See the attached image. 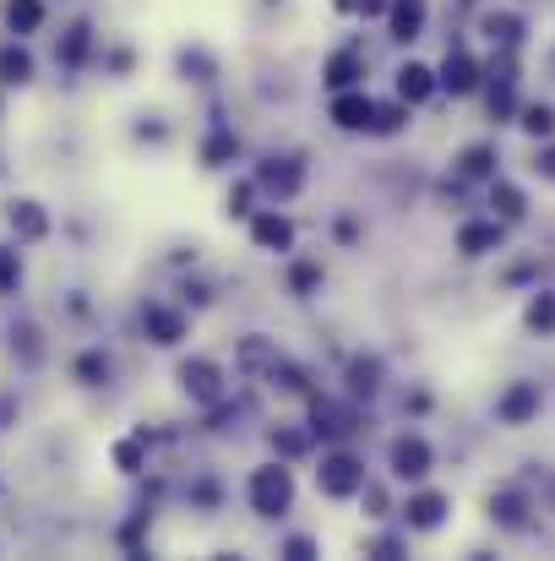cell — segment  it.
I'll use <instances>...</instances> for the list:
<instances>
[{"mask_svg":"<svg viewBox=\"0 0 555 561\" xmlns=\"http://www.w3.org/2000/svg\"><path fill=\"white\" fill-rule=\"evenodd\" d=\"M327 121H332V132H343V137H370L376 99L365 94V83H360V88H343V94H332V99H327Z\"/></svg>","mask_w":555,"mask_h":561,"instance_id":"obj_6","label":"cell"},{"mask_svg":"<svg viewBox=\"0 0 555 561\" xmlns=\"http://www.w3.org/2000/svg\"><path fill=\"white\" fill-rule=\"evenodd\" d=\"M392 94H398L408 110L430 104V99L441 94V83H436V66H425V61H403V66L392 72Z\"/></svg>","mask_w":555,"mask_h":561,"instance_id":"obj_12","label":"cell"},{"mask_svg":"<svg viewBox=\"0 0 555 561\" xmlns=\"http://www.w3.org/2000/svg\"><path fill=\"white\" fill-rule=\"evenodd\" d=\"M446 512H452V496H446V490H414V496L403 501V523H408L414 534H436V528L446 523Z\"/></svg>","mask_w":555,"mask_h":561,"instance_id":"obj_13","label":"cell"},{"mask_svg":"<svg viewBox=\"0 0 555 561\" xmlns=\"http://www.w3.org/2000/svg\"><path fill=\"white\" fill-rule=\"evenodd\" d=\"M501 153H495V142H468V148H457V159H452V175L457 180H495L501 170Z\"/></svg>","mask_w":555,"mask_h":561,"instance_id":"obj_16","label":"cell"},{"mask_svg":"<svg viewBox=\"0 0 555 561\" xmlns=\"http://www.w3.org/2000/svg\"><path fill=\"white\" fill-rule=\"evenodd\" d=\"M278 550H283V556H316V539H311V534H294V539H283Z\"/></svg>","mask_w":555,"mask_h":561,"instance_id":"obj_35","label":"cell"},{"mask_svg":"<svg viewBox=\"0 0 555 561\" xmlns=\"http://www.w3.org/2000/svg\"><path fill=\"white\" fill-rule=\"evenodd\" d=\"M479 34H484V45H495V50H517V45H522V17H517V12H484V17H479Z\"/></svg>","mask_w":555,"mask_h":561,"instance_id":"obj_17","label":"cell"},{"mask_svg":"<svg viewBox=\"0 0 555 561\" xmlns=\"http://www.w3.org/2000/svg\"><path fill=\"white\" fill-rule=\"evenodd\" d=\"M251 197H262V186H256V180L229 186V191H224V213H229V219H251V213H256V208H251Z\"/></svg>","mask_w":555,"mask_h":561,"instance_id":"obj_27","label":"cell"},{"mask_svg":"<svg viewBox=\"0 0 555 561\" xmlns=\"http://www.w3.org/2000/svg\"><path fill=\"white\" fill-rule=\"evenodd\" d=\"M7 219H12V229H17L23 240H45V235H50V219L39 213V202H12Z\"/></svg>","mask_w":555,"mask_h":561,"instance_id":"obj_23","label":"cell"},{"mask_svg":"<svg viewBox=\"0 0 555 561\" xmlns=\"http://www.w3.org/2000/svg\"><path fill=\"white\" fill-rule=\"evenodd\" d=\"M316 490L327 496V501H354L360 490H365V463L354 458V452H327L321 458V469H316Z\"/></svg>","mask_w":555,"mask_h":561,"instance_id":"obj_4","label":"cell"},{"mask_svg":"<svg viewBox=\"0 0 555 561\" xmlns=\"http://www.w3.org/2000/svg\"><path fill=\"white\" fill-rule=\"evenodd\" d=\"M23 284V262H17V251H0V295H12Z\"/></svg>","mask_w":555,"mask_h":561,"instance_id":"obj_32","label":"cell"},{"mask_svg":"<svg viewBox=\"0 0 555 561\" xmlns=\"http://www.w3.org/2000/svg\"><path fill=\"white\" fill-rule=\"evenodd\" d=\"M256 186H262V197H273V202L283 208V202H294V197L305 191V164H300V159H267V164L256 170Z\"/></svg>","mask_w":555,"mask_h":561,"instance_id":"obj_9","label":"cell"},{"mask_svg":"<svg viewBox=\"0 0 555 561\" xmlns=\"http://www.w3.org/2000/svg\"><path fill=\"white\" fill-rule=\"evenodd\" d=\"M414 121V110L398 99V104H376V121H370V137H403Z\"/></svg>","mask_w":555,"mask_h":561,"instance_id":"obj_22","label":"cell"},{"mask_svg":"<svg viewBox=\"0 0 555 561\" xmlns=\"http://www.w3.org/2000/svg\"><path fill=\"white\" fill-rule=\"evenodd\" d=\"M539 409H544V387H539V382H506V387L495 392V420H501L506 431L533 425Z\"/></svg>","mask_w":555,"mask_h":561,"instance_id":"obj_7","label":"cell"},{"mask_svg":"<svg viewBox=\"0 0 555 561\" xmlns=\"http://www.w3.org/2000/svg\"><path fill=\"white\" fill-rule=\"evenodd\" d=\"M501 246H506L501 219H468V224H457V257L479 262V257H490V251H501Z\"/></svg>","mask_w":555,"mask_h":561,"instance_id":"obj_15","label":"cell"},{"mask_svg":"<svg viewBox=\"0 0 555 561\" xmlns=\"http://www.w3.org/2000/svg\"><path fill=\"white\" fill-rule=\"evenodd\" d=\"M235 159H240V137L235 132H213L202 142V170H229Z\"/></svg>","mask_w":555,"mask_h":561,"instance_id":"obj_20","label":"cell"},{"mask_svg":"<svg viewBox=\"0 0 555 561\" xmlns=\"http://www.w3.org/2000/svg\"><path fill=\"white\" fill-rule=\"evenodd\" d=\"M77 376H83L88 387H99V376H110V360H104V354H88V360L77 365Z\"/></svg>","mask_w":555,"mask_h":561,"instance_id":"obj_33","label":"cell"},{"mask_svg":"<svg viewBox=\"0 0 555 561\" xmlns=\"http://www.w3.org/2000/svg\"><path fill=\"white\" fill-rule=\"evenodd\" d=\"M387 7H392V0H354V17H360V23H381Z\"/></svg>","mask_w":555,"mask_h":561,"instance_id":"obj_34","label":"cell"},{"mask_svg":"<svg viewBox=\"0 0 555 561\" xmlns=\"http://www.w3.org/2000/svg\"><path fill=\"white\" fill-rule=\"evenodd\" d=\"M533 175L555 186V142H550V148H539V164H533Z\"/></svg>","mask_w":555,"mask_h":561,"instance_id":"obj_36","label":"cell"},{"mask_svg":"<svg viewBox=\"0 0 555 561\" xmlns=\"http://www.w3.org/2000/svg\"><path fill=\"white\" fill-rule=\"evenodd\" d=\"M7 23H12V34H39V23H45V0H7Z\"/></svg>","mask_w":555,"mask_h":561,"instance_id":"obj_24","label":"cell"},{"mask_svg":"<svg viewBox=\"0 0 555 561\" xmlns=\"http://www.w3.org/2000/svg\"><path fill=\"white\" fill-rule=\"evenodd\" d=\"M370 72V55L360 50V45H343V50H332L327 61H321V88L327 94H343V88H360V77Z\"/></svg>","mask_w":555,"mask_h":561,"instance_id":"obj_11","label":"cell"},{"mask_svg":"<svg viewBox=\"0 0 555 561\" xmlns=\"http://www.w3.org/2000/svg\"><path fill=\"white\" fill-rule=\"evenodd\" d=\"M387 469H392V479L419 485V479H430L436 452H430V441H425L419 431H398V436H392V447H387Z\"/></svg>","mask_w":555,"mask_h":561,"instance_id":"obj_5","label":"cell"},{"mask_svg":"<svg viewBox=\"0 0 555 561\" xmlns=\"http://www.w3.org/2000/svg\"><path fill=\"white\" fill-rule=\"evenodd\" d=\"M294 496H300V485H294L289 458H267V463H256V469L245 474V507H251V518H262V523L289 518V512H294Z\"/></svg>","mask_w":555,"mask_h":561,"instance_id":"obj_1","label":"cell"},{"mask_svg":"<svg viewBox=\"0 0 555 561\" xmlns=\"http://www.w3.org/2000/svg\"><path fill=\"white\" fill-rule=\"evenodd\" d=\"M381 387V360L376 354H354L349 360V392L360 398V392H376Z\"/></svg>","mask_w":555,"mask_h":561,"instance_id":"obj_25","label":"cell"},{"mask_svg":"<svg viewBox=\"0 0 555 561\" xmlns=\"http://www.w3.org/2000/svg\"><path fill=\"white\" fill-rule=\"evenodd\" d=\"M381 23H387V39H392V45H414V39H425L430 7H425V0H392Z\"/></svg>","mask_w":555,"mask_h":561,"instance_id":"obj_14","label":"cell"},{"mask_svg":"<svg viewBox=\"0 0 555 561\" xmlns=\"http://www.w3.org/2000/svg\"><path fill=\"white\" fill-rule=\"evenodd\" d=\"M490 208H495L501 219H512V224H517V219L528 213V197H522V186H512V180H501V175H495V180H490Z\"/></svg>","mask_w":555,"mask_h":561,"instance_id":"obj_21","label":"cell"},{"mask_svg":"<svg viewBox=\"0 0 555 561\" xmlns=\"http://www.w3.org/2000/svg\"><path fill=\"white\" fill-rule=\"evenodd\" d=\"M0 77H7V83H28V77H34V61H28L23 50H7V55H0Z\"/></svg>","mask_w":555,"mask_h":561,"instance_id":"obj_31","label":"cell"},{"mask_svg":"<svg viewBox=\"0 0 555 561\" xmlns=\"http://www.w3.org/2000/svg\"><path fill=\"white\" fill-rule=\"evenodd\" d=\"M517 126H522L528 137H544V142H550V137H555V110H550V104H522V121H517Z\"/></svg>","mask_w":555,"mask_h":561,"instance_id":"obj_26","label":"cell"},{"mask_svg":"<svg viewBox=\"0 0 555 561\" xmlns=\"http://www.w3.org/2000/svg\"><path fill=\"white\" fill-rule=\"evenodd\" d=\"M142 333H148L159 349H175V344L191 338V316H186L180 306H169V300H153V306L142 311Z\"/></svg>","mask_w":555,"mask_h":561,"instance_id":"obj_10","label":"cell"},{"mask_svg":"<svg viewBox=\"0 0 555 561\" xmlns=\"http://www.w3.org/2000/svg\"><path fill=\"white\" fill-rule=\"evenodd\" d=\"M490 523H501V528H522V523H528V496H522V490H501V496H490Z\"/></svg>","mask_w":555,"mask_h":561,"instance_id":"obj_18","label":"cell"},{"mask_svg":"<svg viewBox=\"0 0 555 561\" xmlns=\"http://www.w3.org/2000/svg\"><path fill=\"white\" fill-rule=\"evenodd\" d=\"M251 246L262 251V257H294V246H300V229H294V219L273 202V208H256L251 213Z\"/></svg>","mask_w":555,"mask_h":561,"instance_id":"obj_2","label":"cell"},{"mask_svg":"<svg viewBox=\"0 0 555 561\" xmlns=\"http://www.w3.org/2000/svg\"><path fill=\"white\" fill-rule=\"evenodd\" d=\"M180 392L197 403V409H213V403H224V392H229V382H224V365L218 360H207V354H191V360H180Z\"/></svg>","mask_w":555,"mask_h":561,"instance_id":"obj_3","label":"cell"},{"mask_svg":"<svg viewBox=\"0 0 555 561\" xmlns=\"http://www.w3.org/2000/svg\"><path fill=\"white\" fill-rule=\"evenodd\" d=\"M436 83H441V94H452V99H468V94H479V83H484V66L474 61V50H446L441 55V66H436Z\"/></svg>","mask_w":555,"mask_h":561,"instance_id":"obj_8","label":"cell"},{"mask_svg":"<svg viewBox=\"0 0 555 561\" xmlns=\"http://www.w3.org/2000/svg\"><path fill=\"white\" fill-rule=\"evenodd\" d=\"M115 463H121V474H142L148 469V447L142 441H115Z\"/></svg>","mask_w":555,"mask_h":561,"instance_id":"obj_30","label":"cell"},{"mask_svg":"<svg viewBox=\"0 0 555 561\" xmlns=\"http://www.w3.org/2000/svg\"><path fill=\"white\" fill-rule=\"evenodd\" d=\"M522 327L539 333V338L555 333V295H550V289H533V295H528V306H522Z\"/></svg>","mask_w":555,"mask_h":561,"instance_id":"obj_19","label":"cell"},{"mask_svg":"<svg viewBox=\"0 0 555 561\" xmlns=\"http://www.w3.org/2000/svg\"><path fill=\"white\" fill-rule=\"evenodd\" d=\"M321 284V262H311V257H300L294 267H289V289H294V300H311V289Z\"/></svg>","mask_w":555,"mask_h":561,"instance_id":"obj_28","label":"cell"},{"mask_svg":"<svg viewBox=\"0 0 555 561\" xmlns=\"http://www.w3.org/2000/svg\"><path fill=\"white\" fill-rule=\"evenodd\" d=\"M267 441H273V452H278V458H300V452L311 447V436H305V431H289V425H278Z\"/></svg>","mask_w":555,"mask_h":561,"instance_id":"obj_29","label":"cell"}]
</instances>
